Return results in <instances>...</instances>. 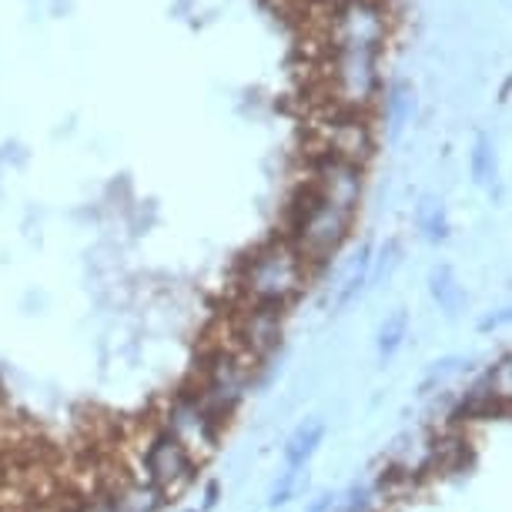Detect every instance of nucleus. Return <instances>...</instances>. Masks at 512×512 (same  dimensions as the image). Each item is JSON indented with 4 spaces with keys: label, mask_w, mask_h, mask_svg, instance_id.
I'll use <instances>...</instances> for the list:
<instances>
[{
    "label": "nucleus",
    "mask_w": 512,
    "mask_h": 512,
    "mask_svg": "<svg viewBox=\"0 0 512 512\" xmlns=\"http://www.w3.org/2000/svg\"><path fill=\"white\" fill-rule=\"evenodd\" d=\"M375 492L369 482H352L345 492H338L335 512H375Z\"/></svg>",
    "instance_id": "14"
},
{
    "label": "nucleus",
    "mask_w": 512,
    "mask_h": 512,
    "mask_svg": "<svg viewBox=\"0 0 512 512\" xmlns=\"http://www.w3.org/2000/svg\"><path fill=\"white\" fill-rule=\"evenodd\" d=\"M409 118H412V94L409 91H399L392 98V128H389L392 138H399L402 128H405V121H409Z\"/></svg>",
    "instance_id": "18"
},
{
    "label": "nucleus",
    "mask_w": 512,
    "mask_h": 512,
    "mask_svg": "<svg viewBox=\"0 0 512 512\" xmlns=\"http://www.w3.org/2000/svg\"><path fill=\"white\" fill-rule=\"evenodd\" d=\"M218 502H221V482L211 479V482H205V489H201V506H198V512H215Z\"/></svg>",
    "instance_id": "20"
},
{
    "label": "nucleus",
    "mask_w": 512,
    "mask_h": 512,
    "mask_svg": "<svg viewBox=\"0 0 512 512\" xmlns=\"http://www.w3.org/2000/svg\"><path fill=\"white\" fill-rule=\"evenodd\" d=\"M415 225L425 235V241L439 245V241L449 238V218H446V208H442L439 198H422L419 208H415Z\"/></svg>",
    "instance_id": "12"
},
{
    "label": "nucleus",
    "mask_w": 512,
    "mask_h": 512,
    "mask_svg": "<svg viewBox=\"0 0 512 512\" xmlns=\"http://www.w3.org/2000/svg\"><path fill=\"white\" fill-rule=\"evenodd\" d=\"M188 512H198V509H188Z\"/></svg>",
    "instance_id": "21"
},
{
    "label": "nucleus",
    "mask_w": 512,
    "mask_h": 512,
    "mask_svg": "<svg viewBox=\"0 0 512 512\" xmlns=\"http://www.w3.org/2000/svg\"><path fill=\"white\" fill-rule=\"evenodd\" d=\"M101 489L111 496L118 512H164V506L171 502L158 486H151L144 476H121L118 472V476L104 482Z\"/></svg>",
    "instance_id": "7"
},
{
    "label": "nucleus",
    "mask_w": 512,
    "mask_h": 512,
    "mask_svg": "<svg viewBox=\"0 0 512 512\" xmlns=\"http://www.w3.org/2000/svg\"><path fill=\"white\" fill-rule=\"evenodd\" d=\"M352 211L338 208L335 201L318 195L315 188L302 191V198L292 205V225H288V245L298 251V258L308 265V272L328 265V258L342 248V241L352 231Z\"/></svg>",
    "instance_id": "2"
},
{
    "label": "nucleus",
    "mask_w": 512,
    "mask_h": 512,
    "mask_svg": "<svg viewBox=\"0 0 512 512\" xmlns=\"http://www.w3.org/2000/svg\"><path fill=\"white\" fill-rule=\"evenodd\" d=\"M325 436H328V422L318 419V415H312V419H305V422H298L295 432L285 439V446H282L285 469H298V472H302L308 462L315 459V452L322 449Z\"/></svg>",
    "instance_id": "8"
},
{
    "label": "nucleus",
    "mask_w": 512,
    "mask_h": 512,
    "mask_svg": "<svg viewBox=\"0 0 512 512\" xmlns=\"http://www.w3.org/2000/svg\"><path fill=\"white\" fill-rule=\"evenodd\" d=\"M141 476L151 482V486H158L164 496H178V492H185L191 482L198 476V459L191 456V452L181 446L175 436H168V432L154 429L151 439L144 442L141 449Z\"/></svg>",
    "instance_id": "5"
},
{
    "label": "nucleus",
    "mask_w": 512,
    "mask_h": 512,
    "mask_svg": "<svg viewBox=\"0 0 512 512\" xmlns=\"http://www.w3.org/2000/svg\"><path fill=\"white\" fill-rule=\"evenodd\" d=\"M231 338H235L238 355L255 365L268 362L272 355L282 349L285 338V312H275V308H258V305H241V312L235 315V325H231Z\"/></svg>",
    "instance_id": "6"
},
{
    "label": "nucleus",
    "mask_w": 512,
    "mask_h": 512,
    "mask_svg": "<svg viewBox=\"0 0 512 512\" xmlns=\"http://www.w3.org/2000/svg\"><path fill=\"white\" fill-rule=\"evenodd\" d=\"M469 362H472V359H459V355H449V359L432 362L429 369H425L422 382L415 385V399H429V395L436 392L439 385H446V382L452 379V375L466 372V369H469Z\"/></svg>",
    "instance_id": "13"
},
{
    "label": "nucleus",
    "mask_w": 512,
    "mask_h": 512,
    "mask_svg": "<svg viewBox=\"0 0 512 512\" xmlns=\"http://www.w3.org/2000/svg\"><path fill=\"white\" fill-rule=\"evenodd\" d=\"M402 262V248H399V241H389L382 251H379V258L372 255V278L375 282H389L392 272L399 268Z\"/></svg>",
    "instance_id": "16"
},
{
    "label": "nucleus",
    "mask_w": 512,
    "mask_h": 512,
    "mask_svg": "<svg viewBox=\"0 0 512 512\" xmlns=\"http://www.w3.org/2000/svg\"><path fill=\"white\" fill-rule=\"evenodd\" d=\"M37 512H41V509H37Z\"/></svg>",
    "instance_id": "22"
},
{
    "label": "nucleus",
    "mask_w": 512,
    "mask_h": 512,
    "mask_svg": "<svg viewBox=\"0 0 512 512\" xmlns=\"http://www.w3.org/2000/svg\"><path fill=\"white\" fill-rule=\"evenodd\" d=\"M509 322V308H496V312H489V315H482L479 322H476V332L479 335H489V332H496V328H502Z\"/></svg>",
    "instance_id": "19"
},
{
    "label": "nucleus",
    "mask_w": 512,
    "mask_h": 512,
    "mask_svg": "<svg viewBox=\"0 0 512 512\" xmlns=\"http://www.w3.org/2000/svg\"><path fill=\"white\" fill-rule=\"evenodd\" d=\"M372 282V248L369 245H362V251L355 255V262L349 265V275H345V282L338 285V292H335V302H332V312H345L355 298H359L365 292V285Z\"/></svg>",
    "instance_id": "11"
},
{
    "label": "nucleus",
    "mask_w": 512,
    "mask_h": 512,
    "mask_svg": "<svg viewBox=\"0 0 512 512\" xmlns=\"http://www.w3.org/2000/svg\"><path fill=\"white\" fill-rule=\"evenodd\" d=\"M412 328V315L409 308H395L379 322V332H375V355H379L382 365H389L395 355L405 349V338H409Z\"/></svg>",
    "instance_id": "10"
},
{
    "label": "nucleus",
    "mask_w": 512,
    "mask_h": 512,
    "mask_svg": "<svg viewBox=\"0 0 512 512\" xmlns=\"http://www.w3.org/2000/svg\"><path fill=\"white\" fill-rule=\"evenodd\" d=\"M161 429L168 432V436H175L181 446H185L191 456L198 462L211 456V452L218 449L221 442V425L215 415H211L205 405L198 402V395L191 389H181L175 399L164 405L161 412Z\"/></svg>",
    "instance_id": "4"
},
{
    "label": "nucleus",
    "mask_w": 512,
    "mask_h": 512,
    "mask_svg": "<svg viewBox=\"0 0 512 512\" xmlns=\"http://www.w3.org/2000/svg\"><path fill=\"white\" fill-rule=\"evenodd\" d=\"M298 489H302V472L298 469H282L278 472V479L272 482V489H268V509H278V506H288Z\"/></svg>",
    "instance_id": "15"
},
{
    "label": "nucleus",
    "mask_w": 512,
    "mask_h": 512,
    "mask_svg": "<svg viewBox=\"0 0 512 512\" xmlns=\"http://www.w3.org/2000/svg\"><path fill=\"white\" fill-rule=\"evenodd\" d=\"M429 295L432 302L439 305V312L449 318V322H456V318L466 312L469 305V292L462 288L456 268L452 265H436L429 272Z\"/></svg>",
    "instance_id": "9"
},
{
    "label": "nucleus",
    "mask_w": 512,
    "mask_h": 512,
    "mask_svg": "<svg viewBox=\"0 0 512 512\" xmlns=\"http://www.w3.org/2000/svg\"><path fill=\"white\" fill-rule=\"evenodd\" d=\"M308 275H312L308 265L298 258V251L285 238L268 241V245L251 251V258H245V265H241V305L288 312L308 288Z\"/></svg>",
    "instance_id": "1"
},
{
    "label": "nucleus",
    "mask_w": 512,
    "mask_h": 512,
    "mask_svg": "<svg viewBox=\"0 0 512 512\" xmlns=\"http://www.w3.org/2000/svg\"><path fill=\"white\" fill-rule=\"evenodd\" d=\"M251 375H255V365H251L245 355H238L235 349L225 345V349L208 355L205 369H201V379H198V389H191V392H195L198 402L225 425L231 415L238 412V405L248 399Z\"/></svg>",
    "instance_id": "3"
},
{
    "label": "nucleus",
    "mask_w": 512,
    "mask_h": 512,
    "mask_svg": "<svg viewBox=\"0 0 512 512\" xmlns=\"http://www.w3.org/2000/svg\"><path fill=\"white\" fill-rule=\"evenodd\" d=\"M472 178H476L479 185H486L492 178V144L486 138H479L476 151H472Z\"/></svg>",
    "instance_id": "17"
}]
</instances>
